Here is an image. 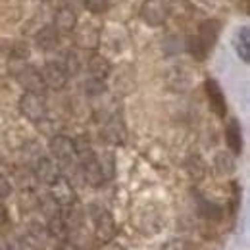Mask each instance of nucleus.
Wrapping results in <instances>:
<instances>
[{"instance_id": "f257e3e1", "label": "nucleus", "mask_w": 250, "mask_h": 250, "mask_svg": "<svg viewBox=\"0 0 250 250\" xmlns=\"http://www.w3.org/2000/svg\"><path fill=\"white\" fill-rule=\"evenodd\" d=\"M20 110L29 122H41L46 118V100L41 93H27L20 100Z\"/></svg>"}, {"instance_id": "f03ea898", "label": "nucleus", "mask_w": 250, "mask_h": 250, "mask_svg": "<svg viewBox=\"0 0 250 250\" xmlns=\"http://www.w3.org/2000/svg\"><path fill=\"white\" fill-rule=\"evenodd\" d=\"M91 216L94 221V231H96V237L102 241V243H108L114 239L116 235V221L112 218V214L100 206H93L91 208Z\"/></svg>"}, {"instance_id": "7ed1b4c3", "label": "nucleus", "mask_w": 250, "mask_h": 250, "mask_svg": "<svg viewBox=\"0 0 250 250\" xmlns=\"http://www.w3.org/2000/svg\"><path fill=\"white\" fill-rule=\"evenodd\" d=\"M16 79L18 83L27 91V93H41L46 89L44 85V79H42V73L33 67V65H21L18 71H16Z\"/></svg>"}, {"instance_id": "20e7f679", "label": "nucleus", "mask_w": 250, "mask_h": 250, "mask_svg": "<svg viewBox=\"0 0 250 250\" xmlns=\"http://www.w3.org/2000/svg\"><path fill=\"white\" fill-rule=\"evenodd\" d=\"M141 18L146 25L150 27H160L166 23L167 10L162 0H145L141 6Z\"/></svg>"}, {"instance_id": "39448f33", "label": "nucleus", "mask_w": 250, "mask_h": 250, "mask_svg": "<svg viewBox=\"0 0 250 250\" xmlns=\"http://www.w3.org/2000/svg\"><path fill=\"white\" fill-rule=\"evenodd\" d=\"M41 73H42L44 85L50 89H56V91L63 89L67 85V79H69V73L65 71L62 62H46Z\"/></svg>"}, {"instance_id": "423d86ee", "label": "nucleus", "mask_w": 250, "mask_h": 250, "mask_svg": "<svg viewBox=\"0 0 250 250\" xmlns=\"http://www.w3.org/2000/svg\"><path fill=\"white\" fill-rule=\"evenodd\" d=\"M48 148H50L52 158L62 162V164H69L75 160V146H73V141L69 137H63V135L52 137Z\"/></svg>"}, {"instance_id": "0eeeda50", "label": "nucleus", "mask_w": 250, "mask_h": 250, "mask_svg": "<svg viewBox=\"0 0 250 250\" xmlns=\"http://www.w3.org/2000/svg\"><path fill=\"white\" fill-rule=\"evenodd\" d=\"M73 37H75V44L79 48H85V50H94L98 44H100V29L94 27L93 23H83L73 29Z\"/></svg>"}, {"instance_id": "6e6552de", "label": "nucleus", "mask_w": 250, "mask_h": 250, "mask_svg": "<svg viewBox=\"0 0 250 250\" xmlns=\"http://www.w3.org/2000/svg\"><path fill=\"white\" fill-rule=\"evenodd\" d=\"M50 196L58 206H71L75 202V190L71 187V183L62 175H58L50 183Z\"/></svg>"}, {"instance_id": "1a4fd4ad", "label": "nucleus", "mask_w": 250, "mask_h": 250, "mask_svg": "<svg viewBox=\"0 0 250 250\" xmlns=\"http://www.w3.org/2000/svg\"><path fill=\"white\" fill-rule=\"evenodd\" d=\"M204 87H206V94H208L212 112H214L218 118H225V116H227V100H225V94L221 91L219 83L216 79H206Z\"/></svg>"}, {"instance_id": "9d476101", "label": "nucleus", "mask_w": 250, "mask_h": 250, "mask_svg": "<svg viewBox=\"0 0 250 250\" xmlns=\"http://www.w3.org/2000/svg\"><path fill=\"white\" fill-rule=\"evenodd\" d=\"M219 33H221V23H219L218 20H206V21L200 23L196 37L200 39V42L204 44V48L210 52L216 46V42H218Z\"/></svg>"}, {"instance_id": "9b49d317", "label": "nucleus", "mask_w": 250, "mask_h": 250, "mask_svg": "<svg viewBox=\"0 0 250 250\" xmlns=\"http://www.w3.org/2000/svg\"><path fill=\"white\" fill-rule=\"evenodd\" d=\"M52 25L60 31V35H69L77 27V14L69 6H62L54 16V23Z\"/></svg>"}, {"instance_id": "f8f14e48", "label": "nucleus", "mask_w": 250, "mask_h": 250, "mask_svg": "<svg viewBox=\"0 0 250 250\" xmlns=\"http://www.w3.org/2000/svg\"><path fill=\"white\" fill-rule=\"evenodd\" d=\"M225 143L231 150V154H241L243 152V129L239 120H229V124L225 127Z\"/></svg>"}, {"instance_id": "ddd939ff", "label": "nucleus", "mask_w": 250, "mask_h": 250, "mask_svg": "<svg viewBox=\"0 0 250 250\" xmlns=\"http://www.w3.org/2000/svg\"><path fill=\"white\" fill-rule=\"evenodd\" d=\"M83 166V175H85V181L93 187H100L104 183V169H102V164L96 160V156L89 158L85 162H81Z\"/></svg>"}, {"instance_id": "4468645a", "label": "nucleus", "mask_w": 250, "mask_h": 250, "mask_svg": "<svg viewBox=\"0 0 250 250\" xmlns=\"http://www.w3.org/2000/svg\"><path fill=\"white\" fill-rule=\"evenodd\" d=\"M104 139L114 145V146H122L127 139V131H125V125L120 118H112L106 127H104Z\"/></svg>"}, {"instance_id": "2eb2a0df", "label": "nucleus", "mask_w": 250, "mask_h": 250, "mask_svg": "<svg viewBox=\"0 0 250 250\" xmlns=\"http://www.w3.org/2000/svg\"><path fill=\"white\" fill-rule=\"evenodd\" d=\"M35 42L41 50H54L60 42V31L54 25H44L35 35Z\"/></svg>"}, {"instance_id": "dca6fc26", "label": "nucleus", "mask_w": 250, "mask_h": 250, "mask_svg": "<svg viewBox=\"0 0 250 250\" xmlns=\"http://www.w3.org/2000/svg\"><path fill=\"white\" fill-rule=\"evenodd\" d=\"M89 73H91V77L93 79H100V81H104L108 75H110V71H112V65L108 62V58H104L102 54H93L91 58H89Z\"/></svg>"}, {"instance_id": "f3484780", "label": "nucleus", "mask_w": 250, "mask_h": 250, "mask_svg": "<svg viewBox=\"0 0 250 250\" xmlns=\"http://www.w3.org/2000/svg\"><path fill=\"white\" fill-rule=\"evenodd\" d=\"M35 171H37V177H39L42 183H46V185H50V183L60 175V173H58V167H56V164H54L52 158H41V160L37 162Z\"/></svg>"}, {"instance_id": "a211bd4d", "label": "nucleus", "mask_w": 250, "mask_h": 250, "mask_svg": "<svg viewBox=\"0 0 250 250\" xmlns=\"http://www.w3.org/2000/svg\"><path fill=\"white\" fill-rule=\"evenodd\" d=\"M235 50L239 54V58L245 63L250 62V31L249 25H243L237 35H235Z\"/></svg>"}, {"instance_id": "6ab92c4d", "label": "nucleus", "mask_w": 250, "mask_h": 250, "mask_svg": "<svg viewBox=\"0 0 250 250\" xmlns=\"http://www.w3.org/2000/svg\"><path fill=\"white\" fill-rule=\"evenodd\" d=\"M214 166H216V171L221 173V175H231L237 167L235 164V158L229 152H218L216 158H214Z\"/></svg>"}, {"instance_id": "aec40b11", "label": "nucleus", "mask_w": 250, "mask_h": 250, "mask_svg": "<svg viewBox=\"0 0 250 250\" xmlns=\"http://www.w3.org/2000/svg\"><path fill=\"white\" fill-rule=\"evenodd\" d=\"M187 50H188V54H190L194 60H198V62L206 60V56H208V50L204 48V44L200 42V39H198V37H188L187 39Z\"/></svg>"}, {"instance_id": "412c9836", "label": "nucleus", "mask_w": 250, "mask_h": 250, "mask_svg": "<svg viewBox=\"0 0 250 250\" xmlns=\"http://www.w3.org/2000/svg\"><path fill=\"white\" fill-rule=\"evenodd\" d=\"M198 212L204 216V218H210V219H219L221 218V208H219L218 204H214V202H208V200H204V198H200L198 200Z\"/></svg>"}, {"instance_id": "4be33fe9", "label": "nucleus", "mask_w": 250, "mask_h": 250, "mask_svg": "<svg viewBox=\"0 0 250 250\" xmlns=\"http://www.w3.org/2000/svg\"><path fill=\"white\" fill-rule=\"evenodd\" d=\"M188 167V173L194 177V179H202L204 177V173H206V169H204V164H202V160L196 156V158H190L187 164Z\"/></svg>"}, {"instance_id": "5701e85b", "label": "nucleus", "mask_w": 250, "mask_h": 250, "mask_svg": "<svg viewBox=\"0 0 250 250\" xmlns=\"http://www.w3.org/2000/svg\"><path fill=\"white\" fill-rule=\"evenodd\" d=\"M83 4L91 14H104L110 8L108 0H83Z\"/></svg>"}, {"instance_id": "b1692460", "label": "nucleus", "mask_w": 250, "mask_h": 250, "mask_svg": "<svg viewBox=\"0 0 250 250\" xmlns=\"http://www.w3.org/2000/svg\"><path fill=\"white\" fill-rule=\"evenodd\" d=\"M162 250H192L190 243L188 241H183V239H171L164 245Z\"/></svg>"}, {"instance_id": "393cba45", "label": "nucleus", "mask_w": 250, "mask_h": 250, "mask_svg": "<svg viewBox=\"0 0 250 250\" xmlns=\"http://www.w3.org/2000/svg\"><path fill=\"white\" fill-rule=\"evenodd\" d=\"M10 194H12V185H10V181L0 173V200L8 198Z\"/></svg>"}, {"instance_id": "a878e982", "label": "nucleus", "mask_w": 250, "mask_h": 250, "mask_svg": "<svg viewBox=\"0 0 250 250\" xmlns=\"http://www.w3.org/2000/svg\"><path fill=\"white\" fill-rule=\"evenodd\" d=\"M85 85H87L85 89H87V91H89L91 94L104 93V89H106V87H104V83H102L100 79H91V81H89V83H85Z\"/></svg>"}, {"instance_id": "bb28decb", "label": "nucleus", "mask_w": 250, "mask_h": 250, "mask_svg": "<svg viewBox=\"0 0 250 250\" xmlns=\"http://www.w3.org/2000/svg\"><path fill=\"white\" fill-rule=\"evenodd\" d=\"M194 4H198L202 10H214L216 6H218L219 0H192Z\"/></svg>"}, {"instance_id": "cd10ccee", "label": "nucleus", "mask_w": 250, "mask_h": 250, "mask_svg": "<svg viewBox=\"0 0 250 250\" xmlns=\"http://www.w3.org/2000/svg\"><path fill=\"white\" fill-rule=\"evenodd\" d=\"M6 221H8V212H6V208L0 204V225L6 223Z\"/></svg>"}, {"instance_id": "c85d7f7f", "label": "nucleus", "mask_w": 250, "mask_h": 250, "mask_svg": "<svg viewBox=\"0 0 250 250\" xmlns=\"http://www.w3.org/2000/svg\"><path fill=\"white\" fill-rule=\"evenodd\" d=\"M37 2H48V0H37Z\"/></svg>"}, {"instance_id": "c756f323", "label": "nucleus", "mask_w": 250, "mask_h": 250, "mask_svg": "<svg viewBox=\"0 0 250 250\" xmlns=\"http://www.w3.org/2000/svg\"><path fill=\"white\" fill-rule=\"evenodd\" d=\"M0 250H2V247H0Z\"/></svg>"}]
</instances>
